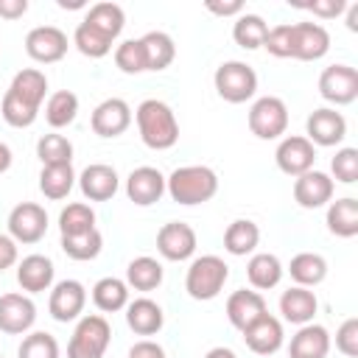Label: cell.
<instances>
[{
  "label": "cell",
  "instance_id": "cell-1",
  "mask_svg": "<svg viewBox=\"0 0 358 358\" xmlns=\"http://www.w3.org/2000/svg\"><path fill=\"white\" fill-rule=\"evenodd\" d=\"M48 95V76L36 67H25L20 70L6 95H3V103H0V115L8 126L14 129H28L34 126V120L39 117V109H42V101Z\"/></svg>",
  "mask_w": 358,
  "mask_h": 358
},
{
  "label": "cell",
  "instance_id": "cell-2",
  "mask_svg": "<svg viewBox=\"0 0 358 358\" xmlns=\"http://www.w3.org/2000/svg\"><path fill=\"white\" fill-rule=\"evenodd\" d=\"M134 123L140 131V140L154 151H168L179 140V120L173 109L159 98H145L134 109Z\"/></svg>",
  "mask_w": 358,
  "mask_h": 358
},
{
  "label": "cell",
  "instance_id": "cell-3",
  "mask_svg": "<svg viewBox=\"0 0 358 358\" xmlns=\"http://www.w3.org/2000/svg\"><path fill=\"white\" fill-rule=\"evenodd\" d=\"M165 193L182 207L204 204L218 193V173L207 165H182L165 176Z\"/></svg>",
  "mask_w": 358,
  "mask_h": 358
},
{
  "label": "cell",
  "instance_id": "cell-4",
  "mask_svg": "<svg viewBox=\"0 0 358 358\" xmlns=\"http://www.w3.org/2000/svg\"><path fill=\"white\" fill-rule=\"evenodd\" d=\"M229 280V266L218 255H201L193 257L185 274V291L196 302H210L215 299Z\"/></svg>",
  "mask_w": 358,
  "mask_h": 358
},
{
  "label": "cell",
  "instance_id": "cell-5",
  "mask_svg": "<svg viewBox=\"0 0 358 358\" xmlns=\"http://www.w3.org/2000/svg\"><path fill=\"white\" fill-rule=\"evenodd\" d=\"M112 341V324L101 313L81 316L70 344H67V358H103Z\"/></svg>",
  "mask_w": 358,
  "mask_h": 358
},
{
  "label": "cell",
  "instance_id": "cell-6",
  "mask_svg": "<svg viewBox=\"0 0 358 358\" xmlns=\"http://www.w3.org/2000/svg\"><path fill=\"white\" fill-rule=\"evenodd\" d=\"M213 84H215V92L227 103H246L257 92V73L246 62L232 59V62H224L215 67Z\"/></svg>",
  "mask_w": 358,
  "mask_h": 358
},
{
  "label": "cell",
  "instance_id": "cell-7",
  "mask_svg": "<svg viewBox=\"0 0 358 358\" xmlns=\"http://www.w3.org/2000/svg\"><path fill=\"white\" fill-rule=\"evenodd\" d=\"M288 129V106L277 95H260L249 106V131L257 140H280Z\"/></svg>",
  "mask_w": 358,
  "mask_h": 358
},
{
  "label": "cell",
  "instance_id": "cell-8",
  "mask_svg": "<svg viewBox=\"0 0 358 358\" xmlns=\"http://www.w3.org/2000/svg\"><path fill=\"white\" fill-rule=\"evenodd\" d=\"M319 95L333 106H347L358 98V70L350 64H330L319 76Z\"/></svg>",
  "mask_w": 358,
  "mask_h": 358
},
{
  "label": "cell",
  "instance_id": "cell-9",
  "mask_svg": "<svg viewBox=\"0 0 358 358\" xmlns=\"http://www.w3.org/2000/svg\"><path fill=\"white\" fill-rule=\"evenodd\" d=\"M48 232V213L36 201H22L8 213V235L17 243H39Z\"/></svg>",
  "mask_w": 358,
  "mask_h": 358
},
{
  "label": "cell",
  "instance_id": "cell-10",
  "mask_svg": "<svg viewBox=\"0 0 358 358\" xmlns=\"http://www.w3.org/2000/svg\"><path fill=\"white\" fill-rule=\"evenodd\" d=\"M196 246H199L196 229L185 221H168L157 232V252L171 263L190 260L196 255Z\"/></svg>",
  "mask_w": 358,
  "mask_h": 358
},
{
  "label": "cell",
  "instance_id": "cell-11",
  "mask_svg": "<svg viewBox=\"0 0 358 358\" xmlns=\"http://www.w3.org/2000/svg\"><path fill=\"white\" fill-rule=\"evenodd\" d=\"M274 159H277V168L288 176H302L308 173L313 165H316V145L302 137V134H288L280 140L277 151H274Z\"/></svg>",
  "mask_w": 358,
  "mask_h": 358
},
{
  "label": "cell",
  "instance_id": "cell-12",
  "mask_svg": "<svg viewBox=\"0 0 358 358\" xmlns=\"http://www.w3.org/2000/svg\"><path fill=\"white\" fill-rule=\"evenodd\" d=\"M330 34L322 22H291V59L316 62L327 56Z\"/></svg>",
  "mask_w": 358,
  "mask_h": 358
},
{
  "label": "cell",
  "instance_id": "cell-13",
  "mask_svg": "<svg viewBox=\"0 0 358 358\" xmlns=\"http://www.w3.org/2000/svg\"><path fill=\"white\" fill-rule=\"evenodd\" d=\"M25 53L39 64L62 62L67 53V34L56 25H36L25 34Z\"/></svg>",
  "mask_w": 358,
  "mask_h": 358
},
{
  "label": "cell",
  "instance_id": "cell-14",
  "mask_svg": "<svg viewBox=\"0 0 358 358\" xmlns=\"http://www.w3.org/2000/svg\"><path fill=\"white\" fill-rule=\"evenodd\" d=\"M305 129H308V140L313 145L333 148V145H341L347 137V117L341 112H336L333 106H322L308 115Z\"/></svg>",
  "mask_w": 358,
  "mask_h": 358
},
{
  "label": "cell",
  "instance_id": "cell-15",
  "mask_svg": "<svg viewBox=\"0 0 358 358\" xmlns=\"http://www.w3.org/2000/svg\"><path fill=\"white\" fill-rule=\"evenodd\" d=\"M36 322V305L28 294H3L0 296V333L25 336Z\"/></svg>",
  "mask_w": 358,
  "mask_h": 358
},
{
  "label": "cell",
  "instance_id": "cell-16",
  "mask_svg": "<svg viewBox=\"0 0 358 358\" xmlns=\"http://www.w3.org/2000/svg\"><path fill=\"white\" fill-rule=\"evenodd\" d=\"M87 305V288L78 280H59L50 288L48 310L56 322H76L84 313Z\"/></svg>",
  "mask_w": 358,
  "mask_h": 358
},
{
  "label": "cell",
  "instance_id": "cell-17",
  "mask_svg": "<svg viewBox=\"0 0 358 358\" xmlns=\"http://www.w3.org/2000/svg\"><path fill=\"white\" fill-rule=\"evenodd\" d=\"M333 193H336V182L324 171L310 168L308 173L294 179V201L305 210H319V207L330 204Z\"/></svg>",
  "mask_w": 358,
  "mask_h": 358
},
{
  "label": "cell",
  "instance_id": "cell-18",
  "mask_svg": "<svg viewBox=\"0 0 358 358\" xmlns=\"http://www.w3.org/2000/svg\"><path fill=\"white\" fill-rule=\"evenodd\" d=\"M131 120H134L131 106L123 98H106L92 109L90 126L98 137H120L131 126Z\"/></svg>",
  "mask_w": 358,
  "mask_h": 358
},
{
  "label": "cell",
  "instance_id": "cell-19",
  "mask_svg": "<svg viewBox=\"0 0 358 358\" xmlns=\"http://www.w3.org/2000/svg\"><path fill=\"white\" fill-rule=\"evenodd\" d=\"M126 196L137 207H151L165 196V176L159 168L140 165L126 176Z\"/></svg>",
  "mask_w": 358,
  "mask_h": 358
},
{
  "label": "cell",
  "instance_id": "cell-20",
  "mask_svg": "<svg viewBox=\"0 0 358 358\" xmlns=\"http://www.w3.org/2000/svg\"><path fill=\"white\" fill-rule=\"evenodd\" d=\"M78 187H81L84 199H90V201H109L120 187V176L112 165L92 162L78 173Z\"/></svg>",
  "mask_w": 358,
  "mask_h": 358
},
{
  "label": "cell",
  "instance_id": "cell-21",
  "mask_svg": "<svg viewBox=\"0 0 358 358\" xmlns=\"http://www.w3.org/2000/svg\"><path fill=\"white\" fill-rule=\"evenodd\" d=\"M243 341L255 355H274L285 341L282 322L277 316H271V313H263L257 322H252L243 330Z\"/></svg>",
  "mask_w": 358,
  "mask_h": 358
},
{
  "label": "cell",
  "instance_id": "cell-22",
  "mask_svg": "<svg viewBox=\"0 0 358 358\" xmlns=\"http://www.w3.org/2000/svg\"><path fill=\"white\" fill-rule=\"evenodd\" d=\"M263 313H268L266 308V299L260 291H249V288H238L229 294L227 299V319L235 330H246L252 322H257Z\"/></svg>",
  "mask_w": 358,
  "mask_h": 358
},
{
  "label": "cell",
  "instance_id": "cell-23",
  "mask_svg": "<svg viewBox=\"0 0 358 358\" xmlns=\"http://www.w3.org/2000/svg\"><path fill=\"white\" fill-rule=\"evenodd\" d=\"M53 260L48 255H28L17 263V282L25 294H42L53 288Z\"/></svg>",
  "mask_w": 358,
  "mask_h": 358
},
{
  "label": "cell",
  "instance_id": "cell-24",
  "mask_svg": "<svg viewBox=\"0 0 358 358\" xmlns=\"http://www.w3.org/2000/svg\"><path fill=\"white\" fill-rule=\"evenodd\" d=\"M319 310V299L310 288H302V285H291L288 291L280 294V313L285 322L302 327V324H310L313 316Z\"/></svg>",
  "mask_w": 358,
  "mask_h": 358
},
{
  "label": "cell",
  "instance_id": "cell-25",
  "mask_svg": "<svg viewBox=\"0 0 358 358\" xmlns=\"http://www.w3.org/2000/svg\"><path fill=\"white\" fill-rule=\"evenodd\" d=\"M330 352V333L322 324H302L288 344V358H327Z\"/></svg>",
  "mask_w": 358,
  "mask_h": 358
},
{
  "label": "cell",
  "instance_id": "cell-26",
  "mask_svg": "<svg viewBox=\"0 0 358 358\" xmlns=\"http://www.w3.org/2000/svg\"><path fill=\"white\" fill-rule=\"evenodd\" d=\"M282 274H285V268H282L280 257L271 255V252H255L249 257V263H246V280H249V285L255 291H271V288H277L280 280H282Z\"/></svg>",
  "mask_w": 358,
  "mask_h": 358
},
{
  "label": "cell",
  "instance_id": "cell-27",
  "mask_svg": "<svg viewBox=\"0 0 358 358\" xmlns=\"http://www.w3.org/2000/svg\"><path fill=\"white\" fill-rule=\"evenodd\" d=\"M126 324H129L137 336H154V333L162 330L165 313H162V308H159L154 299L137 296V299H131V302L126 305Z\"/></svg>",
  "mask_w": 358,
  "mask_h": 358
},
{
  "label": "cell",
  "instance_id": "cell-28",
  "mask_svg": "<svg viewBox=\"0 0 358 358\" xmlns=\"http://www.w3.org/2000/svg\"><path fill=\"white\" fill-rule=\"evenodd\" d=\"M324 224H327L330 235H336V238H355L358 235V199L344 196V199L330 201Z\"/></svg>",
  "mask_w": 358,
  "mask_h": 358
},
{
  "label": "cell",
  "instance_id": "cell-29",
  "mask_svg": "<svg viewBox=\"0 0 358 358\" xmlns=\"http://www.w3.org/2000/svg\"><path fill=\"white\" fill-rule=\"evenodd\" d=\"M260 243V227L249 218H235L227 229H224V249L235 257H246L255 255Z\"/></svg>",
  "mask_w": 358,
  "mask_h": 358
},
{
  "label": "cell",
  "instance_id": "cell-30",
  "mask_svg": "<svg viewBox=\"0 0 358 358\" xmlns=\"http://www.w3.org/2000/svg\"><path fill=\"white\" fill-rule=\"evenodd\" d=\"M162 277H165L162 263L148 255H140L126 266V285L134 291H154L162 285Z\"/></svg>",
  "mask_w": 358,
  "mask_h": 358
},
{
  "label": "cell",
  "instance_id": "cell-31",
  "mask_svg": "<svg viewBox=\"0 0 358 358\" xmlns=\"http://www.w3.org/2000/svg\"><path fill=\"white\" fill-rule=\"evenodd\" d=\"M143 53H145V70H165L171 67V62L176 59V45L171 39V34L165 31H148L140 36Z\"/></svg>",
  "mask_w": 358,
  "mask_h": 358
},
{
  "label": "cell",
  "instance_id": "cell-32",
  "mask_svg": "<svg viewBox=\"0 0 358 358\" xmlns=\"http://www.w3.org/2000/svg\"><path fill=\"white\" fill-rule=\"evenodd\" d=\"M288 274H291V280L296 285L313 288V285L324 282V277H327V260L322 255H316V252H299V255L291 257Z\"/></svg>",
  "mask_w": 358,
  "mask_h": 358
},
{
  "label": "cell",
  "instance_id": "cell-33",
  "mask_svg": "<svg viewBox=\"0 0 358 358\" xmlns=\"http://www.w3.org/2000/svg\"><path fill=\"white\" fill-rule=\"evenodd\" d=\"M92 305L101 313H117L129 305V285L120 277H101L92 285Z\"/></svg>",
  "mask_w": 358,
  "mask_h": 358
},
{
  "label": "cell",
  "instance_id": "cell-34",
  "mask_svg": "<svg viewBox=\"0 0 358 358\" xmlns=\"http://www.w3.org/2000/svg\"><path fill=\"white\" fill-rule=\"evenodd\" d=\"M115 42H117V39H112L106 31L95 28V25L87 22V20H81V22L76 25V34H73V45H76L78 53L87 56V59H103L106 53H112V45H115Z\"/></svg>",
  "mask_w": 358,
  "mask_h": 358
},
{
  "label": "cell",
  "instance_id": "cell-35",
  "mask_svg": "<svg viewBox=\"0 0 358 358\" xmlns=\"http://www.w3.org/2000/svg\"><path fill=\"white\" fill-rule=\"evenodd\" d=\"M76 171L73 165H42L39 173V190L45 199L50 201H62L70 196V190L76 187Z\"/></svg>",
  "mask_w": 358,
  "mask_h": 358
},
{
  "label": "cell",
  "instance_id": "cell-36",
  "mask_svg": "<svg viewBox=\"0 0 358 358\" xmlns=\"http://www.w3.org/2000/svg\"><path fill=\"white\" fill-rule=\"evenodd\" d=\"M78 115V95L70 90H56L45 101V120L50 129H64Z\"/></svg>",
  "mask_w": 358,
  "mask_h": 358
},
{
  "label": "cell",
  "instance_id": "cell-37",
  "mask_svg": "<svg viewBox=\"0 0 358 358\" xmlns=\"http://www.w3.org/2000/svg\"><path fill=\"white\" fill-rule=\"evenodd\" d=\"M266 34H268V25H266V20H263L260 14H246V11H243L241 17H235L232 39H235L238 48H243V50H257V48H263Z\"/></svg>",
  "mask_w": 358,
  "mask_h": 358
},
{
  "label": "cell",
  "instance_id": "cell-38",
  "mask_svg": "<svg viewBox=\"0 0 358 358\" xmlns=\"http://www.w3.org/2000/svg\"><path fill=\"white\" fill-rule=\"evenodd\" d=\"M103 249V235L101 229H87L81 235H62V252L70 257V260H95Z\"/></svg>",
  "mask_w": 358,
  "mask_h": 358
},
{
  "label": "cell",
  "instance_id": "cell-39",
  "mask_svg": "<svg viewBox=\"0 0 358 358\" xmlns=\"http://www.w3.org/2000/svg\"><path fill=\"white\" fill-rule=\"evenodd\" d=\"M84 20L92 22L95 28L106 31L112 39H117V36L123 34V25H126V14H123V8H120L117 3H109V0L90 6V11H87Z\"/></svg>",
  "mask_w": 358,
  "mask_h": 358
},
{
  "label": "cell",
  "instance_id": "cell-40",
  "mask_svg": "<svg viewBox=\"0 0 358 358\" xmlns=\"http://www.w3.org/2000/svg\"><path fill=\"white\" fill-rule=\"evenodd\" d=\"M36 157L42 165H73V143L64 134H42L36 143Z\"/></svg>",
  "mask_w": 358,
  "mask_h": 358
},
{
  "label": "cell",
  "instance_id": "cell-41",
  "mask_svg": "<svg viewBox=\"0 0 358 358\" xmlns=\"http://www.w3.org/2000/svg\"><path fill=\"white\" fill-rule=\"evenodd\" d=\"M87 229H95V210L84 201H70L59 213V232L62 235H81Z\"/></svg>",
  "mask_w": 358,
  "mask_h": 358
},
{
  "label": "cell",
  "instance_id": "cell-42",
  "mask_svg": "<svg viewBox=\"0 0 358 358\" xmlns=\"http://www.w3.org/2000/svg\"><path fill=\"white\" fill-rule=\"evenodd\" d=\"M17 358H62V350H59L56 336L45 330H34L20 341Z\"/></svg>",
  "mask_w": 358,
  "mask_h": 358
},
{
  "label": "cell",
  "instance_id": "cell-43",
  "mask_svg": "<svg viewBox=\"0 0 358 358\" xmlns=\"http://www.w3.org/2000/svg\"><path fill=\"white\" fill-rule=\"evenodd\" d=\"M115 64H117V70L126 73V76L145 73V53H143L140 39H123V42L115 48Z\"/></svg>",
  "mask_w": 358,
  "mask_h": 358
},
{
  "label": "cell",
  "instance_id": "cell-44",
  "mask_svg": "<svg viewBox=\"0 0 358 358\" xmlns=\"http://www.w3.org/2000/svg\"><path fill=\"white\" fill-rule=\"evenodd\" d=\"M330 171H333V182H341V185H352L358 179V148L352 145H344L336 151V157L330 159Z\"/></svg>",
  "mask_w": 358,
  "mask_h": 358
},
{
  "label": "cell",
  "instance_id": "cell-45",
  "mask_svg": "<svg viewBox=\"0 0 358 358\" xmlns=\"http://www.w3.org/2000/svg\"><path fill=\"white\" fill-rule=\"evenodd\" d=\"M263 48L277 59H291V22H280L268 28Z\"/></svg>",
  "mask_w": 358,
  "mask_h": 358
},
{
  "label": "cell",
  "instance_id": "cell-46",
  "mask_svg": "<svg viewBox=\"0 0 358 358\" xmlns=\"http://www.w3.org/2000/svg\"><path fill=\"white\" fill-rule=\"evenodd\" d=\"M336 350L347 358H358V319L350 316L336 330Z\"/></svg>",
  "mask_w": 358,
  "mask_h": 358
},
{
  "label": "cell",
  "instance_id": "cell-47",
  "mask_svg": "<svg viewBox=\"0 0 358 358\" xmlns=\"http://www.w3.org/2000/svg\"><path fill=\"white\" fill-rule=\"evenodd\" d=\"M299 8H305V11H310L313 17H322V20H336L338 14L347 11V0H313V3H305Z\"/></svg>",
  "mask_w": 358,
  "mask_h": 358
},
{
  "label": "cell",
  "instance_id": "cell-48",
  "mask_svg": "<svg viewBox=\"0 0 358 358\" xmlns=\"http://www.w3.org/2000/svg\"><path fill=\"white\" fill-rule=\"evenodd\" d=\"M20 260V252H17V241L6 232H0V271L11 268L14 263Z\"/></svg>",
  "mask_w": 358,
  "mask_h": 358
},
{
  "label": "cell",
  "instance_id": "cell-49",
  "mask_svg": "<svg viewBox=\"0 0 358 358\" xmlns=\"http://www.w3.org/2000/svg\"><path fill=\"white\" fill-rule=\"evenodd\" d=\"M129 358H165V350H162V344H157L151 338H143V341L131 344Z\"/></svg>",
  "mask_w": 358,
  "mask_h": 358
},
{
  "label": "cell",
  "instance_id": "cell-50",
  "mask_svg": "<svg viewBox=\"0 0 358 358\" xmlns=\"http://www.w3.org/2000/svg\"><path fill=\"white\" fill-rule=\"evenodd\" d=\"M204 8H207L210 14H218V17H241V14H243V3H241V0H229V3L207 0Z\"/></svg>",
  "mask_w": 358,
  "mask_h": 358
},
{
  "label": "cell",
  "instance_id": "cell-51",
  "mask_svg": "<svg viewBox=\"0 0 358 358\" xmlns=\"http://www.w3.org/2000/svg\"><path fill=\"white\" fill-rule=\"evenodd\" d=\"M28 14V0H0V17L3 20H20Z\"/></svg>",
  "mask_w": 358,
  "mask_h": 358
},
{
  "label": "cell",
  "instance_id": "cell-52",
  "mask_svg": "<svg viewBox=\"0 0 358 358\" xmlns=\"http://www.w3.org/2000/svg\"><path fill=\"white\" fill-rule=\"evenodd\" d=\"M11 159H14V157H11V148L0 140V173H6V171L11 168Z\"/></svg>",
  "mask_w": 358,
  "mask_h": 358
},
{
  "label": "cell",
  "instance_id": "cell-53",
  "mask_svg": "<svg viewBox=\"0 0 358 358\" xmlns=\"http://www.w3.org/2000/svg\"><path fill=\"white\" fill-rule=\"evenodd\" d=\"M347 28L358 31V3H347Z\"/></svg>",
  "mask_w": 358,
  "mask_h": 358
},
{
  "label": "cell",
  "instance_id": "cell-54",
  "mask_svg": "<svg viewBox=\"0 0 358 358\" xmlns=\"http://www.w3.org/2000/svg\"><path fill=\"white\" fill-rule=\"evenodd\" d=\"M204 358H238V355H235V350H229V347H213V350H207Z\"/></svg>",
  "mask_w": 358,
  "mask_h": 358
},
{
  "label": "cell",
  "instance_id": "cell-55",
  "mask_svg": "<svg viewBox=\"0 0 358 358\" xmlns=\"http://www.w3.org/2000/svg\"><path fill=\"white\" fill-rule=\"evenodd\" d=\"M59 3V8H87V0H56Z\"/></svg>",
  "mask_w": 358,
  "mask_h": 358
},
{
  "label": "cell",
  "instance_id": "cell-56",
  "mask_svg": "<svg viewBox=\"0 0 358 358\" xmlns=\"http://www.w3.org/2000/svg\"><path fill=\"white\" fill-rule=\"evenodd\" d=\"M0 358H3V355H0Z\"/></svg>",
  "mask_w": 358,
  "mask_h": 358
}]
</instances>
